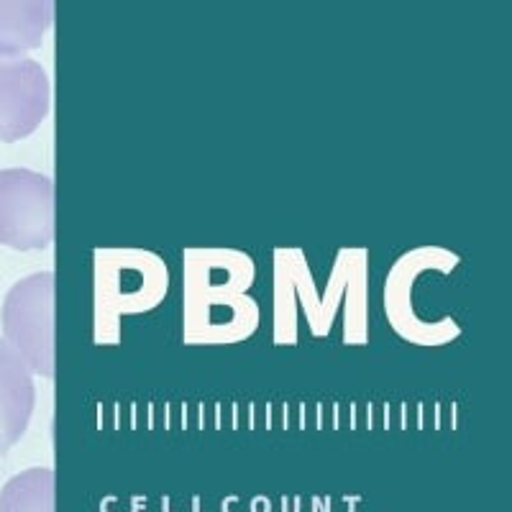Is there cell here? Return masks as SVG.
<instances>
[{
  "instance_id": "1",
  "label": "cell",
  "mask_w": 512,
  "mask_h": 512,
  "mask_svg": "<svg viewBox=\"0 0 512 512\" xmlns=\"http://www.w3.org/2000/svg\"><path fill=\"white\" fill-rule=\"evenodd\" d=\"M3 341L39 377H54V274H29L8 290Z\"/></svg>"
},
{
  "instance_id": "2",
  "label": "cell",
  "mask_w": 512,
  "mask_h": 512,
  "mask_svg": "<svg viewBox=\"0 0 512 512\" xmlns=\"http://www.w3.org/2000/svg\"><path fill=\"white\" fill-rule=\"evenodd\" d=\"M54 239V182L34 169H0V246L47 249Z\"/></svg>"
},
{
  "instance_id": "3",
  "label": "cell",
  "mask_w": 512,
  "mask_h": 512,
  "mask_svg": "<svg viewBox=\"0 0 512 512\" xmlns=\"http://www.w3.org/2000/svg\"><path fill=\"white\" fill-rule=\"evenodd\" d=\"M49 77L36 59L0 54V141L31 136L49 116Z\"/></svg>"
},
{
  "instance_id": "4",
  "label": "cell",
  "mask_w": 512,
  "mask_h": 512,
  "mask_svg": "<svg viewBox=\"0 0 512 512\" xmlns=\"http://www.w3.org/2000/svg\"><path fill=\"white\" fill-rule=\"evenodd\" d=\"M36 405L34 372L0 338V454L24 438Z\"/></svg>"
},
{
  "instance_id": "5",
  "label": "cell",
  "mask_w": 512,
  "mask_h": 512,
  "mask_svg": "<svg viewBox=\"0 0 512 512\" xmlns=\"http://www.w3.org/2000/svg\"><path fill=\"white\" fill-rule=\"evenodd\" d=\"M54 18L49 0H0V54L26 57L41 47Z\"/></svg>"
},
{
  "instance_id": "6",
  "label": "cell",
  "mask_w": 512,
  "mask_h": 512,
  "mask_svg": "<svg viewBox=\"0 0 512 512\" xmlns=\"http://www.w3.org/2000/svg\"><path fill=\"white\" fill-rule=\"evenodd\" d=\"M0 512H54V472L29 469L0 492Z\"/></svg>"
}]
</instances>
